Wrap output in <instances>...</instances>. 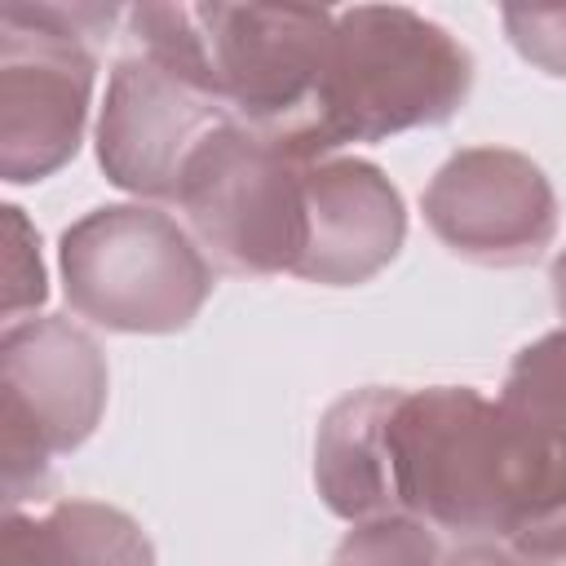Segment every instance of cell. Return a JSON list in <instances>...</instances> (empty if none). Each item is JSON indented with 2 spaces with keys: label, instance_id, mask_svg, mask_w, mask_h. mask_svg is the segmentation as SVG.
I'll return each instance as SVG.
<instances>
[{
  "label": "cell",
  "instance_id": "d6986e66",
  "mask_svg": "<svg viewBox=\"0 0 566 566\" xmlns=\"http://www.w3.org/2000/svg\"><path fill=\"white\" fill-rule=\"evenodd\" d=\"M562 562H566V557H562Z\"/></svg>",
  "mask_w": 566,
  "mask_h": 566
},
{
  "label": "cell",
  "instance_id": "8fae6325",
  "mask_svg": "<svg viewBox=\"0 0 566 566\" xmlns=\"http://www.w3.org/2000/svg\"><path fill=\"white\" fill-rule=\"evenodd\" d=\"M407 239L398 186L358 155H327L305 168V248L296 279L318 287H358L376 279Z\"/></svg>",
  "mask_w": 566,
  "mask_h": 566
},
{
  "label": "cell",
  "instance_id": "9a60e30c",
  "mask_svg": "<svg viewBox=\"0 0 566 566\" xmlns=\"http://www.w3.org/2000/svg\"><path fill=\"white\" fill-rule=\"evenodd\" d=\"M4 323L31 318L44 296V261H40V234L31 230V221L22 217L18 203H4Z\"/></svg>",
  "mask_w": 566,
  "mask_h": 566
},
{
  "label": "cell",
  "instance_id": "ba28073f",
  "mask_svg": "<svg viewBox=\"0 0 566 566\" xmlns=\"http://www.w3.org/2000/svg\"><path fill=\"white\" fill-rule=\"evenodd\" d=\"M195 22L217 93L239 124L261 133H292L310 119L332 49V9L195 4Z\"/></svg>",
  "mask_w": 566,
  "mask_h": 566
},
{
  "label": "cell",
  "instance_id": "5b68a950",
  "mask_svg": "<svg viewBox=\"0 0 566 566\" xmlns=\"http://www.w3.org/2000/svg\"><path fill=\"white\" fill-rule=\"evenodd\" d=\"M111 394L102 345L62 314L4 323L0 336V460L4 504L18 509L49 464L93 438Z\"/></svg>",
  "mask_w": 566,
  "mask_h": 566
},
{
  "label": "cell",
  "instance_id": "277c9868",
  "mask_svg": "<svg viewBox=\"0 0 566 566\" xmlns=\"http://www.w3.org/2000/svg\"><path fill=\"white\" fill-rule=\"evenodd\" d=\"M279 133L221 124L186 159L177 208L195 243L230 274H292L305 248V168Z\"/></svg>",
  "mask_w": 566,
  "mask_h": 566
},
{
  "label": "cell",
  "instance_id": "9c48e42d",
  "mask_svg": "<svg viewBox=\"0 0 566 566\" xmlns=\"http://www.w3.org/2000/svg\"><path fill=\"white\" fill-rule=\"evenodd\" d=\"M234 115L186 66L133 44L111 66L97 115V164L137 199H177L186 159Z\"/></svg>",
  "mask_w": 566,
  "mask_h": 566
},
{
  "label": "cell",
  "instance_id": "5bb4252c",
  "mask_svg": "<svg viewBox=\"0 0 566 566\" xmlns=\"http://www.w3.org/2000/svg\"><path fill=\"white\" fill-rule=\"evenodd\" d=\"M442 544L429 522L416 513H376L345 531L327 566H438Z\"/></svg>",
  "mask_w": 566,
  "mask_h": 566
},
{
  "label": "cell",
  "instance_id": "30bf717a",
  "mask_svg": "<svg viewBox=\"0 0 566 566\" xmlns=\"http://www.w3.org/2000/svg\"><path fill=\"white\" fill-rule=\"evenodd\" d=\"M433 239L473 265H531L557 239V195L544 168L509 146L455 150L420 195Z\"/></svg>",
  "mask_w": 566,
  "mask_h": 566
},
{
  "label": "cell",
  "instance_id": "7c38bea8",
  "mask_svg": "<svg viewBox=\"0 0 566 566\" xmlns=\"http://www.w3.org/2000/svg\"><path fill=\"white\" fill-rule=\"evenodd\" d=\"M398 389L367 385L336 398L314 433V486L318 500L349 526L376 513H394L389 464V411Z\"/></svg>",
  "mask_w": 566,
  "mask_h": 566
},
{
  "label": "cell",
  "instance_id": "4fadbf2b",
  "mask_svg": "<svg viewBox=\"0 0 566 566\" xmlns=\"http://www.w3.org/2000/svg\"><path fill=\"white\" fill-rule=\"evenodd\" d=\"M0 566H155V544L115 504L57 500L40 513L9 509Z\"/></svg>",
  "mask_w": 566,
  "mask_h": 566
},
{
  "label": "cell",
  "instance_id": "7a4b0ae2",
  "mask_svg": "<svg viewBox=\"0 0 566 566\" xmlns=\"http://www.w3.org/2000/svg\"><path fill=\"white\" fill-rule=\"evenodd\" d=\"M66 305L106 332L168 336L199 318L212 296V261L195 234L146 203H106L57 239Z\"/></svg>",
  "mask_w": 566,
  "mask_h": 566
},
{
  "label": "cell",
  "instance_id": "3957f363",
  "mask_svg": "<svg viewBox=\"0 0 566 566\" xmlns=\"http://www.w3.org/2000/svg\"><path fill=\"white\" fill-rule=\"evenodd\" d=\"M128 9L4 4L0 9V177L35 186L75 159L93 106L97 44Z\"/></svg>",
  "mask_w": 566,
  "mask_h": 566
},
{
  "label": "cell",
  "instance_id": "6da1fadb",
  "mask_svg": "<svg viewBox=\"0 0 566 566\" xmlns=\"http://www.w3.org/2000/svg\"><path fill=\"white\" fill-rule=\"evenodd\" d=\"M473 88V53L407 4L336 9L327 66L310 119L279 133L296 155L327 159L354 142H385L447 124Z\"/></svg>",
  "mask_w": 566,
  "mask_h": 566
},
{
  "label": "cell",
  "instance_id": "ac0fdd59",
  "mask_svg": "<svg viewBox=\"0 0 566 566\" xmlns=\"http://www.w3.org/2000/svg\"><path fill=\"white\" fill-rule=\"evenodd\" d=\"M548 283H553V305H557V314H562V323H566V248L553 256Z\"/></svg>",
  "mask_w": 566,
  "mask_h": 566
},
{
  "label": "cell",
  "instance_id": "e0dca14e",
  "mask_svg": "<svg viewBox=\"0 0 566 566\" xmlns=\"http://www.w3.org/2000/svg\"><path fill=\"white\" fill-rule=\"evenodd\" d=\"M438 566H548L531 553H522L517 544L509 539H491V535H478V539H460L451 553H442Z\"/></svg>",
  "mask_w": 566,
  "mask_h": 566
},
{
  "label": "cell",
  "instance_id": "8992f818",
  "mask_svg": "<svg viewBox=\"0 0 566 566\" xmlns=\"http://www.w3.org/2000/svg\"><path fill=\"white\" fill-rule=\"evenodd\" d=\"M394 504L460 539H504L495 398L473 385L398 389L389 411Z\"/></svg>",
  "mask_w": 566,
  "mask_h": 566
},
{
  "label": "cell",
  "instance_id": "52a82bcc",
  "mask_svg": "<svg viewBox=\"0 0 566 566\" xmlns=\"http://www.w3.org/2000/svg\"><path fill=\"white\" fill-rule=\"evenodd\" d=\"M504 539L539 562L566 557V327L535 336L495 394Z\"/></svg>",
  "mask_w": 566,
  "mask_h": 566
},
{
  "label": "cell",
  "instance_id": "2e32d148",
  "mask_svg": "<svg viewBox=\"0 0 566 566\" xmlns=\"http://www.w3.org/2000/svg\"><path fill=\"white\" fill-rule=\"evenodd\" d=\"M504 35L535 71L566 80V4H504Z\"/></svg>",
  "mask_w": 566,
  "mask_h": 566
}]
</instances>
